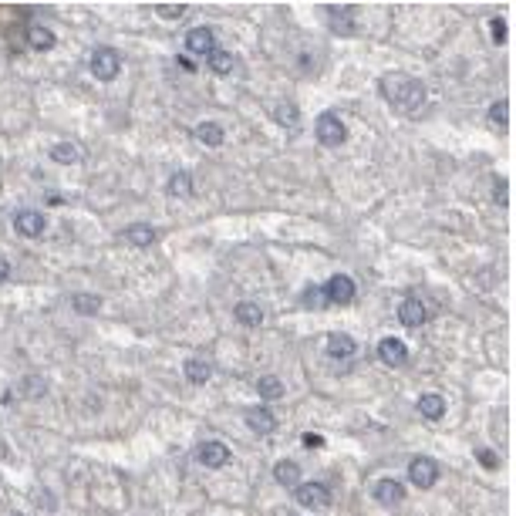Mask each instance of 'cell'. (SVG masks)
I'll return each instance as SVG.
<instances>
[{
	"instance_id": "6da1fadb",
	"label": "cell",
	"mask_w": 516,
	"mask_h": 516,
	"mask_svg": "<svg viewBox=\"0 0 516 516\" xmlns=\"http://www.w3.org/2000/svg\"><path fill=\"white\" fill-rule=\"evenodd\" d=\"M382 92L401 115H419L422 108H425V85L415 81V78H405V75L385 78Z\"/></svg>"
},
{
	"instance_id": "7a4b0ae2",
	"label": "cell",
	"mask_w": 516,
	"mask_h": 516,
	"mask_svg": "<svg viewBox=\"0 0 516 516\" xmlns=\"http://www.w3.org/2000/svg\"><path fill=\"white\" fill-rule=\"evenodd\" d=\"M314 132H317V142H321V145H327V149L344 145V138H347V129H344V122L334 112L317 115V122H314Z\"/></svg>"
},
{
	"instance_id": "3957f363",
	"label": "cell",
	"mask_w": 516,
	"mask_h": 516,
	"mask_svg": "<svg viewBox=\"0 0 516 516\" xmlns=\"http://www.w3.org/2000/svg\"><path fill=\"white\" fill-rule=\"evenodd\" d=\"M408 479H412L419 489H432L436 479H439V462L432 456H415L408 462Z\"/></svg>"
},
{
	"instance_id": "277c9868",
	"label": "cell",
	"mask_w": 516,
	"mask_h": 516,
	"mask_svg": "<svg viewBox=\"0 0 516 516\" xmlns=\"http://www.w3.org/2000/svg\"><path fill=\"white\" fill-rule=\"evenodd\" d=\"M294 499L307 510H327L331 506V489L321 486V482H304V486H294Z\"/></svg>"
},
{
	"instance_id": "5b68a950",
	"label": "cell",
	"mask_w": 516,
	"mask_h": 516,
	"mask_svg": "<svg viewBox=\"0 0 516 516\" xmlns=\"http://www.w3.org/2000/svg\"><path fill=\"white\" fill-rule=\"evenodd\" d=\"M321 294H324V301L327 304H351L354 301V280L351 277H344V273H338V277H331L324 287H321Z\"/></svg>"
},
{
	"instance_id": "8992f818",
	"label": "cell",
	"mask_w": 516,
	"mask_h": 516,
	"mask_svg": "<svg viewBox=\"0 0 516 516\" xmlns=\"http://www.w3.org/2000/svg\"><path fill=\"white\" fill-rule=\"evenodd\" d=\"M118 71H122V61H118V55H115L112 48H98L95 55H92V75L98 81H115Z\"/></svg>"
},
{
	"instance_id": "52a82bcc",
	"label": "cell",
	"mask_w": 516,
	"mask_h": 516,
	"mask_svg": "<svg viewBox=\"0 0 516 516\" xmlns=\"http://www.w3.org/2000/svg\"><path fill=\"white\" fill-rule=\"evenodd\" d=\"M378 361L388 364V368H401V364L408 361L405 341H399V338H382V341H378Z\"/></svg>"
},
{
	"instance_id": "ba28073f",
	"label": "cell",
	"mask_w": 516,
	"mask_h": 516,
	"mask_svg": "<svg viewBox=\"0 0 516 516\" xmlns=\"http://www.w3.org/2000/svg\"><path fill=\"white\" fill-rule=\"evenodd\" d=\"M186 51L196 57H210L216 51V41H213L210 27H192L189 34H186Z\"/></svg>"
},
{
	"instance_id": "9c48e42d",
	"label": "cell",
	"mask_w": 516,
	"mask_h": 516,
	"mask_svg": "<svg viewBox=\"0 0 516 516\" xmlns=\"http://www.w3.org/2000/svg\"><path fill=\"white\" fill-rule=\"evenodd\" d=\"M196 459L203 462V466H210V469H220V466H227L229 462V449L223 442H203L199 449H196Z\"/></svg>"
},
{
	"instance_id": "30bf717a",
	"label": "cell",
	"mask_w": 516,
	"mask_h": 516,
	"mask_svg": "<svg viewBox=\"0 0 516 516\" xmlns=\"http://www.w3.org/2000/svg\"><path fill=\"white\" fill-rule=\"evenodd\" d=\"M14 229H17L20 236H41L44 233V213L38 210H20L17 216H14Z\"/></svg>"
},
{
	"instance_id": "8fae6325",
	"label": "cell",
	"mask_w": 516,
	"mask_h": 516,
	"mask_svg": "<svg viewBox=\"0 0 516 516\" xmlns=\"http://www.w3.org/2000/svg\"><path fill=\"white\" fill-rule=\"evenodd\" d=\"M399 321L405 327H422L425 324V304H422L419 297H405L399 304Z\"/></svg>"
},
{
	"instance_id": "7c38bea8",
	"label": "cell",
	"mask_w": 516,
	"mask_h": 516,
	"mask_svg": "<svg viewBox=\"0 0 516 516\" xmlns=\"http://www.w3.org/2000/svg\"><path fill=\"white\" fill-rule=\"evenodd\" d=\"M375 499H378L382 506H399L401 499H405V486H401L399 479H382V482L375 486Z\"/></svg>"
},
{
	"instance_id": "4fadbf2b",
	"label": "cell",
	"mask_w": 516,
	"mask_h": 516,
	"mask_svg": "<svg viewBox=\"0 0 516 516\" xmlns=\"http://www.w3.org/2000/svg\"><path fill=\"white\" fill-rule=\"evenodd\" d=\"M247 425H250V432H257V436H270V432L277 429V419H273L270 408H250Z\"/></svg>"
},
{
	"instance_id": "5bb4252c",
	"label": "cell",
	"mask_w": 516,
	"mask_h": 516,
	"mask_svg": "<svg viewBox=\"0 0 516 516\" xmlns=\"http://www.w3.org/2000/svg\"><path fill=\"white\" fill-rule=\"evenodd\" d=\"M331 31L338 34H354V7H327Z\"/></svg>"
},
{
	"instance_id": "9a60e30c",
	"label": "cell",
	"mask_w": 516,
	"mask_h": 516,
	"mask_svg": "<svg viewBox=\"0 0 516 516\" xmlns=\"http://www.w3.org/2000/svg\"><path fill=\"white\" fill-rule=\"evenodd\" d=\"M354 351H358V344L351 334H331L327 338V354L331 358H354Z\"/></svg>"
},
{
	"instance_id": "2e32d148",
	"label": "cell",
	"mask_w": 516,
	"mask_h": 516,
	"mask_svg": "<svg viewBox=\"0 0 516 516\" xmlns=\"http://www.w3.org/2000/svg\"><path fill=\"white\" fill-rule=\"evenodd\" d=\"M132 247H152L155 243V229L149 227V223H132V227H125V233H122Z\"/></svg>"
},
{
	"instance_id": "e0dca14e",
	"label": "cell",
	"mask_w": 516,
	"mask_h": 516,
	"mask_svg": "<svg viewBox=\"0 0 516 516\" xmlns=\"http://www.w3.org/2000/svg\"><path fill=\"white\" fill-rule=\"evenodd\" d=\"M442 412H445V399L442 395H436V392H429V395H422L419 399V415L429 422L442 419Z\"/></svg>"
},
{
	"instance_id": "ac0fdd59",
	"label": "cell",
	"mask_w": 516,
	"mask_h": 516,
	"mask_svg": "<svg viewBox=\"0 0 516 516\" xmlns=\"http://www.w3.org/2000/svg\"><path fill=\"white\" fill-rule=\"evenodd\" d=\"M236 321L240 324H247V327H260L264 324V307L260 304H250V301H243V304H236Z\"/></svg>"
},
{
	"instance_id": "d6986e66",
	"label": "cell",
	"mask_w": 516,
	"mask_h": 516,
	"mask_svg": "<svg viewBox=\"0 0 516 516\" xmlns=\"http://www.w3.org/2000/svg\"><path fill=\"white\" fill-rule=\"evenodd\" d=\"M182 371H186V382H192V385H203V382H210V371H213V364L206 361V358H189Z\"/></svg>"
},
{
	"instance_id": "ffe728a7",
	"label": "cell",
	"mask_w": 516,
	"mask_h": 516,
	"mask_svg": "<svg viewBox=\"0 0 516 516\" xmlns=\"http://www.w3.org/2000/svg\"><path fill=\"white\" fill-rule=\"evenodd\" d=\"M192 135H196L199 142H206V145H223V138H227V132H223L216 122H199V125L192 129Z\"/></svg>"
},
{
	"instance_id": "44dd1931",
	"label": "cell",
	"mask_w": 516,
	"mask_h": 516,
	"mask_svg": "<svg viewBox=\"0 0 516 516\" xmlns=\"http://www.w3.org/2000/svg\"><path fill=\"white\" fill-rule=\"evenodd\" d=\"M273 476H277L280 486H290V489H294V486H297V479H301V466H297V462H290V459H284V462H277V466H273Z\"/></svg>"
},
{
	"instance_id": "7402d4cb",
	"label": "cell",
	"mask_w": 516,
	"mask_h": 516,
	"mask_svg": "<svg viewBox=\"0 0 516 516\" xmlns=\"http://www.w3.org/2000/svg\"><path fill=\"white\" fill-rule=\"evenodd\" d=\"M257 392H260V399L277 401L280 395H284V382H280L277 375H264V378L257 382Z\"/></svg>"
},
{
	"instance_id": "603a6c76",
	"label": "cell",
	"mask_w": 516,
	"mask_h": 516,
	"mask_svg": "<svg viewBox=\"0 0 516 516\" xmlns=\"http://www.w3.org/2000/svg\"><path fill=\"white\" fill-rule=\"evenodd\" d=\"M233 68H236V57L229 55V51H220V48H216V51L210 55V71L213 75H229Z\"/></svg>"
},
{
	"instance_id": "cb8c5ba5",
	"label": "cell",
	"mask_w": 516,
	"mask_h": 516,
	"mask_svg": "<svg viewBox=\"0 0 516 516\" xmlns=\"http://www.w3.org/2000/svg\"><path fill=\"white\" fill-rule=\"evenodd\" d=\"M27 41H31V48H38V51H51V48H55V34H51L48 27H41V24H34V27L27 31Z\"/></svg>"
},
{
	"instance_id": "d4e9b609",
	"label": "cell",
	"mask_w": 516,
	"mask_h": 516,
	"mask_svg": "<svg viewBox=\"0 0 516 516\" xmlns=\"http://www.w3.org/2000/svg\"><path fill=\"white\" fill-rule=\"evenodd\" d=\"M192 189H196V186H192L189 172H175V175L169 179V192H172V196H182V199H186V196H192Z\"/></svg>"
},
{
	"instance_id": "484cf974",
	"label": "cell",
	"mask_w": 516,
	"mask_h": 516,
	"mask_svg": "<svg viewBox=\"0 0 516 516\" xmlns=\"http://www.w3.org/2000/svg\"><path fill=\"white\" fill-rule=\"evenodd\" d=\"M71 307H75L78 314H88V317H92L98 307H101V297H95V294H75V297H71Z\"/></svg>"
},
{
	"instance_id": "4316f807",
	"label": "cell",
	"mask_w": 516,
	"mask_h": 516,
	"mask_svg": "<svg viewBox=\"0 0 516 516\" xmlns=\"http://www.w3.org/2000/svg\"><path fill=\"white\" fill-rule=\"evenodd\" d=\"M489 122H493V129L506 132V129H510V101H496V105L489 108Z\"/></svg>"
},
{
	"instance_id": "83f0119b",
	"label": "cell",
	"mask_w": 516,
	"mask_h": 516,
	"mask_svg": "<svg viewBox=\"0 0 516 516\" xmlns=\"http://www.w3.org/2000/svg\"><path fill=\"white\" fill-rule=\"evenodd\" d=\"M51 159L61 162V166H71V162H78V149L71 142H57L55 149H51Z\"/></svg>"
},
{
	"instance_id": "f1b7e54d",
	"label": "cell",
	"mask_w": 516,
	"mask_h": 516,
	"mask_svg": "<svg viewBox=\"0 0 516 516\" xmlns=\"http://www.w3.org/2000/svg\"><path fill=\"white\" fill-rule=\"evenodd\" d=\"M277 122L287 125V129H294V125H297V105H294V101H280V108H277Z\"/></svg>"
},
{
	"instance_id": "f546056e",
	"label": "cell",
	"mask_w": 516,
	"mask_h": 516,
	"mask_svg": "<svg viewBox=\"0 0 516 516\" xmlns=\"http://www.w3.org/2000/svg\"><path fill=\"white\" fill-rule=\"evenodd\" d=\"M307 307H324L327 301H324V294H321V287H314V284H307L304 287V297H301Z\"/></svg>"
},
{
	"instance_id": "4dcf8cb0",
	"label": "cell",
	"mask_w": 516,
	"mask_h": 516,
	"mask_svg": "<svg viewBox=\"0 0 516 516\" xmlns=\"http://www.w3.org/2000/svg\"><path fill=\"white\" fill-rule=\"evenodd\" d=\"M155 10H159L162 17H182V14H186L189 7H186V3H159Z\"/></svg>"
},
{
	"instance_id": "1f68e13d",
	"label": "cell",
	"mask_w": 516,
	"mask_h": 516,
	"mask_svg": "<svg viewBox=\"0 0 516 516\" xmlns=\"http://www.w3.org/2000/svg\"><path fill=\"white\" fill-rule=\"evenodd\" d=\"M476 459L486 466V469H496V466H499V456L493 452V449H476Z\"/></svg>"
},
{
	"instance_id": "d6a6232c",
	"label": "cell",
	"mask_w": 516,
	"mask_h": 516,
	"mask_svg": "<svg viewBox=\"0 0 516 516\" xmlns=\"http://www.w3.org/2000/svg\"><path fill=\"white\" fill-rule=\"evenodd\" d=\"M307 445V449H321V445H324V439H321V436H314V432H304V439H301Z\"/></svg>"
},
{
	"instance_id": "836d02e7",
	"label": "cell",
	"mask_w": 516,
	"mask_h": 516,
	"mask_svg": "<svg viewBox=\"0 0 516 516\" xmlns=\"http://www.w3.org/2000/svg\"><path fill=\"white\" fill-rule=\"evenodd\" d=\"M493 38L496 41H506V24H503V20H493Z\"/></svg>"
},
{
	"instance_id": "e575fe53",
	"label": "cell",
	"mask_w": 516,
	"mask_h": 516,
	"mask_svg": "<svg viewBox=\"0 0 516 516\" xmlns=\"http://www.w3.org/2000/svg\"><path fill=\"white\" fill-rule=\"evenodd\" d=\"M496 199L506 206V182H503V179H499V186H496Z\"/></svg>"
},
{
	"instance_id": "d590c367",
	"label": "cell",
	"mask_w": 516,
	"mask_h": 516,
	"mask_svg": "<svg viewBox=\"0 0 516 516\" xmlns=\"http://www.w3.org/2000/svg\"><path fill=\"white\" fill-rule=\"evenodd\" d=\"M7 277H10V264H3V260H0V284H3Z\"/></svg>"
}]
</instances>
